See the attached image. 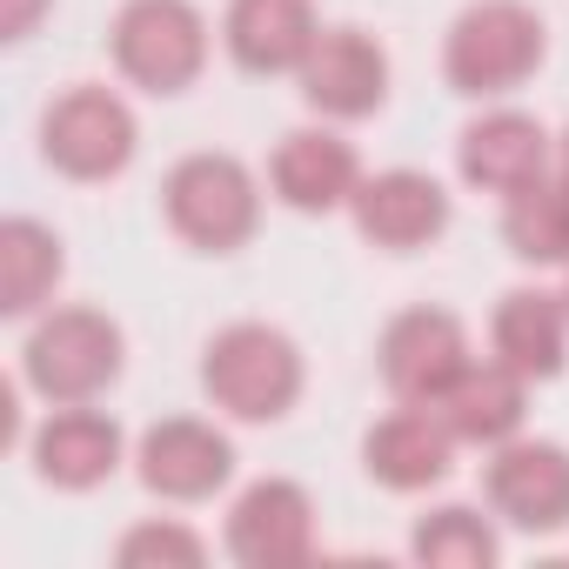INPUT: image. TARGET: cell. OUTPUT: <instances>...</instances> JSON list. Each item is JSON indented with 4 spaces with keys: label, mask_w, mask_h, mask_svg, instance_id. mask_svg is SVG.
<instances>
[{
    "label": "cell",
    "mask_w": 569,
    "mask_h": 569,
    "mask_svg": "<svg viewBox=\"0 0 569 569\" xmlns=\"http://www.w3.org/2000/svg\"><path fill=\"white\" fill-rule=\"evenodd\" d=\"M549 61V21L529 0H469L442 34V88L456 101H516Z\"/></svg>",
    "instance_id": "4"
},
{
    "label": "cell",
    "mask_w": 569,
    "mask_h": 569,
    "mask_svg": "<svg viewBox=\"0 0 569 569\" xmlns=\"http://www.w3.org/2000/svg\"><path fill=\"white\" fill-rule=\"evenodd\" d=\"M489 356L502 369H516L522 382H556L569 369V302L562 289H542V281H516V289L496 296L489 309Z\"/></svg>",
    "instance_id": "18"
},
{
    "label": "cell",
    "mask_w": 569,
    "mask_h": 569,
    "mask_svg": "<svg viewBox=\"0 0 569 569\" xmlns=\"http://www.w3.org/2000/svg\"><path fill=\"white\" fill-rule=\"evenodd\" d=\"M14 376L34 402H108L128 376V329L94 302H54L28 322Z\"/></svg>",
    "instance_id": "2"
},
{
    "label": "cell",
    "mask_w": 569,
    "mask_h": 569,
    "mask_svg": "<svg viewBox=\"0 0 569 569\" xmlns=\"http://www.w3.org/2000/svg\"><path fill=\"white\" fill-rule=\"evenodd\" d=\"M201 402L234 422V429H274V422H289L309 396V356L302 342L281 329V322H228L201 342Z\"/></svg>",
    "instance_id": "1"
},
{
    "label": "cell",
    "mask_w": 569,
    "mask_h": 569,
    "mask_svg": "<svg viewBox=\"0 0 569 569\" xmlns=\"http://www.w3.org/2000/svg\"><path fill=\"white\" fill-rule=\"evenodd\" d=\"M462 442L449 436V422L422 402H396L389 416H376L362 429V476L389 496H429L456 476Z\"/></svg>",
    "instance_id": "16"
},
{
    "label": "cell",
    "mask_w": 569,
    "mask_h": 569,
    "mask_svg": "<svg viewBox=\"0 0 569 569\" xmlns=\"http://www.w3.org/2000/svg\"><path fill=\"white\" fill-rule=\"evenodd\" d=\"M476 362V336L456 309L442 302H416V309H396L376 336V376L389 389V402H422L436 409L462 369Z\"/></svg>",
    "instance_id": "7"
},
{
    "label": "cell",
    "mask_w": 569,
    "mask_h": 569,
    "mask_svg": "<svg viewBox=\"0 0 569 569\" xmlns=\"http://www.w3.org/2000/svg\"><path fill=\"white\" fill-rule=\"evenodd\" d=\"M214 41H221V28L194 0H121L108 21L114 81L148 94V101H181L188 88H201Z\"/></svg>",
    "instance_id": "6"
},
{
    "label": "cell",
    "mask_w": 569,
    "mask_h": 569,
    "mask_svg": "<svg viewBox=\"0 0 569 569\" xmlns=\"http://www.w3.org/2000/svg\"><path fill=\"white\" fill-rule=\"evenodd\" d=\"M322 8L316 0H228L221 8V54L248 81H296L302 61L322 41Z\"/></svg>",
    "instance_id": "17"
},
{
    "label": "cell",
    "mask_w": 569,
    "mask_h": 569,
    "mask_svg": "<svg viewBox=\"0 0 569 569\" xmlns=\"http://www.w3.org/2000/svg\"><path fill=\"white\" fill-rule=\"evenodd\" d=\"M482 502L509 536L549 542L569 529V442L556 436H509L482 456Z\"/></svg>",
    "instance_id": "11"
},
{
    "label": "cell",
    "mask_w": 569,
    "mask_h": 569,
    "mask_svg": "<svg viewBox=\"0 0 569 569\" xmlns=\"http://www.w3.org/2000/svg\"><path fill=\"white\" fill-rule=\"evenodd\" d=\"M556 174H562V181H569V128H562V134H556Z\"/></svg>",
    "instance_id": "25"
},
{
    "label": "cell",
    "mask_w": 569,
    "mask_h": 569,
    "mask_svg": "<svg viewBox=\"0 0 569 569\" xmlns=\"http://www.w3.org/2000/svg\"><path fill=\"white\" fill-rule=\"evenodd\" d=\"M349 221L376 254H422L456 228V194L429 168H376L362 174Z\"/></svg>",
    "instance_id": "15"
},
{
    "label": "cell",
    "mask_w": 569,
    "mask_h": 569,
    "mask_svg": "<svg viewBox=\"0 0 569 569\" xmlns=\"http://www.w3.org/2000/svg\"><path fill=\"white\" fill-rule=\"evenodd\" d=\"M496 234L502 248L536 268V274H562L569 268V181L562 174H542L529 188H516L496 214Z\"/></svg>",
    "instance_id": "22"
},
{
    "label": "cell",
    "mask_w": 569,
    "mask_h": 569,
    "mask_svg": "<svg viewBox=\"0 0 569 569\" xmlns=\"http://www.w3.org/2000/svg\"><path fill=\"white\" fill-rule=\"evenodd\" d=\"M48 14H54V0H0V41H8V48L34 41Z\"/></svg>",
    "instance_id": "24"
},
{
    "label": "cell",
    "mask_w": 569,
    "mask_h": 569,
    "mask_svg": "<svg viewBox=\"0 0 569 569\" xmlns=\"http://www.w3.org/2000/svg\"><path fill=\"white\" fill-rule=\"evenodd\" d=\"M389 88H396V61H389V48H382L369 28H356V21H329L322 41H316V54H309L302 74H296L302 108H309L316 121H336V128L376 121V114L389 108Z\"/></svg>",
    "instance_id": "12"
},
{
    "label": "cell",
    "mask_w": 569,
    "mask_h": 569,
    "mask_svg": "<svg viewBox=\"0 0 569 569\" xmlns=\"http://www.w3.org/2000/svg\"><path fill=\"white\" fill-rule=\"evenodd\" d=\"M322 529H316V496L296 476H254L228 496L221 516V556L241 569H302L316 562Z\"/></svg>",
    "instance_id": "8"
},
{
    "label": "cell",
    "mask_w": 569,
    "mask_h": 569,
    "mask_svg": "<svg viewBox=\"0 0 569 569\" xmlns=\"http://www.w3.org/2000/svg\"><path fill=\"white\" fill-rule=\"evenodd\" d=\"M61 281H68L61 228H48L41 214H8L0 221V316L34 322L41 309H54Z\"/></svg>",
    "instance_id": "20"
},
{
    "label": "cell",
    "mask_w": 569,
    "mask_h": 569,
    "mask_svg": "<svg viewBox=\"0 0 569 569\" xmlns=\"http://www.w3.org/2000/svg\"><path fill=\"white\" fill-rule=\"evenodd\" d=\"M41 168L74 181V188H108L141 161V114L121 88L108 81H68L48 94L34 121Z\"/></svg>",
    "instance_id": "5"
},
{
    "label": "cell",
    "mask_w": 569,
    "mask_h": 569,
    "mask_svg": "<svg viewBox=\"0 0 569 569\" xmlns=\"http://www.w3.org/2000/svg\"><path fill=\"white\" fill-rule=\"evenodd\" d=\"M529 389L536 382H522L516 369H502L496 356H476L469 369H462V382L436 402V416L449 422V436L462 442V449H502L509 436H522L529 429Z\"/></svg>",
    "instance_id": "19"
},
{
    "label": "cell",
    "mask_w": 569,
    "mask_h": 569,
    "mask_svg": "<svg viewBox=\"0 0 569 569\" xmlns=\"http://www.w3.org/2000/svg\"><path fill=\"white\" fill-rule=\"evenodd\" d=\"M208 536L181 516H134L121 536H114V562L121 569H194L208 562Z\"/></svg>",
    "instance_id": "23"
},
{
    "label": "cell",
    "mask_w": 569,
    "mask_h": 569,
    "mask_svg": "<svg viewBox=\"0 0 569 569\" xmlns=\"http://www.w3.org/2000/svg\"><path fill=\"white\" fill-rule=\"evenodd\" d=\"M562 302H569V268H562Z\"/></svg>",
    "instance_id": "26"
},
{
    "label": "cell",
    "mask_w": 569,
    "mask_h": 569,
    "mask_svg": "<svg viewBox=\"0 0 569 569\" xmlns=\"http://www.w3.org/2000/svg\"><path fill=\"white\" fill-rule=\"evenodd\" d=\"M21 449H28L34 482L54 489V496H94V489H108L134 462V436L101 402H61V409H48L21 436Z\"/></svg>",
    "instance_id": "10"
},
{
    "label": "cell",
    "mask_w": 569,
    "mask_h": 569,
    "mask_svg": "<svg viewBox=\"0 0 569 569\" xmlns=\"http://www.w3.org/2000/svg\"><path fill=\"white\" fill-rule=\"evenodd\" d=\"M261 174H268V201L274 208H289L302 221H322V214H349V201H356V188H362L369 168H362L349 128L309 114L302 128H289L268 148Z\"/></svg>",
    "instance_id": "13"
},
{
    "label": "cell",
    "mask_w": 569,
    "mask_h": 569,
    "mask_svg": "<svg viewBox=\"0 0 569 569\" xmlns=\"http://www.w3.org/2000/svg\"><path fill=\"white\" fill-rule=\"evenodd\" d=\"M509 529L489 502H429L409 522V562L416 569H502Z\"/></svg>",
    "instance_id": "21"
},
{
    "label": "cell",
    "mask_w": 569,
    "mask_h": 569,
    "mask_svg": "<svg viewBox=\"0 0 569 569\" xmlns=\"http://www.w3.org/2000/svg\"><path fill=\"white\" fill-rule=\"evenodd\" d=\"M134 482L168 502V509H194V502H214L241 456H234V436L214 422V416H161L134 436Z\"/></svg>",
    "instance_id": "9"
},
{
    "label": "cell",
    "mask_w": 569,
    "mask_h": 569,
    "mask_svg": "<svg viewBox=\"0 0 569 569\" xmlns=\"http://www.w3.org/2000/svg\"><path fill=\"white\" fill-rule=\"evenodd\" d=\"M261 208H268V174H254L241 154L228 148H194L161 174V221L188 254H241L261 234Z\"/></svg>",
    "instance_id": "3"
},
{
    "label": "cell",
    "mask_w": 569,
    "mask_h": 569,
    "mask_svg": "<svg viewBox=\"0 0 569 569\" xmlns=\"http://www.w3.org/2000/svg\"><path fill=\"white\" fill-rule=\"evenodd\" d=\"M542 174H556V134H549L542 114H529L516 101H489V108H476L462 121V134H456V181L469 194L509 201L516 188H529Z\"/></svg>",
    "instance_id": "14"
}]
</instances>
